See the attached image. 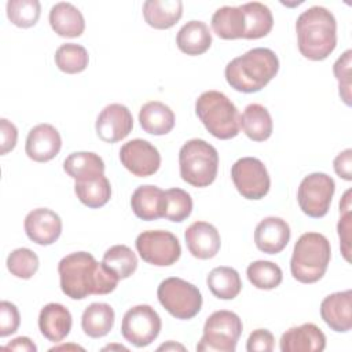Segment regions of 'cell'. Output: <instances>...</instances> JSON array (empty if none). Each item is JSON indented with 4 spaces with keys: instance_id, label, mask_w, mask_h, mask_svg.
Wrapping results in <instances>:
<instances>
[{
    "instance_id": "obj_26",
    "label": "cell",
    "mask_w": 352,
    "mask_h": 352,
    "mask_svg": "<svg viewBox=\"0 0 352 352\" xmlns=\"http://www.w3.org/2000/svg\"><path fill=\"white\" fill-rule=\"evenodd\" d=\"M210 25L213 32L223 40L245 38L246 19L241 6H224L217 8L212 15Z\"/></svg>"
},
{
    "instance_id": "obj_25",
    "label": "cell",
    "mask_w": 352,
    "mask_h": 352,
    "mask_svg": "<svg viewBox=\"0 0 352 352\" xmlns=\"http://www.w3.org/2000/svg\"><path fill=\"white\" fill-rule=\"evenodd\" d=\"M139 122L144 132L154 136H162L173 129L175 113L168 104L151 100L140 107Z\"/></svg>"
},
{
    "instance_id": "obj_28",
    "label": "cell",
    "mask_w": 352,
    "mask_h": 352,
    "mask_svg": "<svg viewBox=\"0 0 352 352\" xmlns=\"http://www.w3.org/2000/svg\"><path fill=\"white\" fill-rule=\"evenodd\" d=\"M63 170L76 182H85L104 175V162L96 153L74 151L63 161Z\"/></svg>"
},
{
    "instance_id": "obj_41",
    "label": "cell",
    "mask_w": 352,
    "mask_h": 352,
    "mask_svg": "<svg viewBox=\"0 0 352 352\" xmlns=\"http://www.w3.org/2000/svg\"><path fill=\"white\" fill-rule=\"evenodd\" d=\"M21 324V315L15 304L10 301L0 302V337L14 334Z\"/></svg>"
},
{
    "instance_id": "obj_8",
    "label": "cell",
    "mask_w": 352,
    "mask_h": 352,
    "mask_svg": "<svg viewBox=\"0 0 352 352\" xmlns=\"http://www.w3.org/2000/svg\"><path fill=\"white\" fill-rule=\"evenodd\" d=\"M157 297L160 304L176 319H192L202 308V294L199 289L176 276L164 279L158 289Z\"/></svg>"
},
{
    "instance_id": "obj_1",
    "label": "cell",
    "mask_w": 352,
    "mask_h": 352,
    "mask_svg": "<svg viewBox=\"0 0 352 352\" xmlns=\"http://www.w3.org/2000/svg\"><path fill=\"white\" fill-rule=\"evenodd\" d=\"M62 292L72 300H84L91 294H109L118 278L88 252H74L58 264Z\"/></svg>"
},
{
    "instance_id": "obj_10",
    "label": "cell",
    "mask_w": 352,
    "mask_h": 352,
    "mask_svg": "<svg viewBox=\"0 0 352 352\" xmlns=\"http://www.w3.org/2000/svg\"><path fill=\"white\" fill-rule=\"evenodd\" d=\"M136 250L143 261L155 267H169L182 254V246L176 235L166 230H148L138 235Z\"/></svg>"
},
{
    "instance_id": "obj_39",
    "label": "cell",
    "mask_w": 352,
    "mask_h": 352,
    "mask_svg": "<svg viewBox=\"0 0 352 352\" xmlns=\"http://www.w3.org/2000/svg\"><path fill=\"white\" fill-rule=\"evenodd\" d=\"M38 256L29 248L14 249L7 257V268L19 279H30L38 270Z\"/></svg>"
},
{
    "instance_id": "obj_36",
    "label": "cell",
    "mask_w": 352,
    "mask_h": 352,
    "mask_svg": "<svg viewBox=\"0 0 352 352\" xmlns=\"http://www.w3.org/2000/svg\"><path fill=\"white\" fill-rule=\"evenodd\" d=\"M246 275L249 282L260 290H272L282 283L283 272L280 267L272 261L257 260L248 265Z\"/></svg>"
},
{
    "instance_id": "obj_27",
    "label": "cell",
    "mask_w": 352,
    "mask_h": 352,
    "mask_svg": "<svg viewBox=\"0 0 352 352\" xmlns=\"http://www.w3.org/2000/svg\"><path fill=\"white\" fill-rule=\"evenodd\" d=\"M183 15L180 0H147L143 4V16L148 26L154 29H169L175 26Z\"/></svg>"
},
{
    "instance_id": "obj_11",
    "label": "cell",
    "mask_w": 352,
    "mask_h": 352,
    "mask_svg": "<svg viewBox=\"0 0 352 352\" xmlns=\"http://www.w3.org/2000/svg\"><path fill=\"white\" fill-rule=\"evenodd\" d=\"M161 327L162 322L158 312L147 304H139L124 314L121 334L132 345L143 348L160 336Z\"/></svg>"
},
{
    "instance_id": "obj_12",
    "label": "cell",
    "mask_w": 352,
    "mask_h": 352,
    "mask_svg": "<svg viewBox=\"0 0 352 352\" xmlns=\"http://www.w3.org/2000/svg\"><path fill=\"white\" fill-rule=\"evenodd\" d=\"M231 179L238 192L246 199L264 198L271 187L265 165L254 157H242L231 166Z\"/></svg>"
},
{
    "instance_id": "obj_23",
    "label": "cell",
    "mask_w": 352,
    "mask_h": 352,
    "mask_svg": "<svg viewBox=\"0 0 352 352\" xmlns=\"http://www.w3.org/2000/svg\"><path fill=\"white\" fill-rule=\"evenodd\" d=\"M50 25L60 37H80L85 30L81 11L67 1H59L51 7Z\"/></svg>"
},
{
    "instance_id": "obj_30",
    "label": "cell",
    "mask_w": 352,
    "mask_h": 352,
    "mask_svg": "<svg viewBox=\"0 0 352 352\" xmlns=\"http://www.w3.org/2000/svg\"><path fill=\"white\" fill-rule=\"evenodd\" d=\"M116 314L107 302H92L81 315V327L91 338H100L110 333L114 326Z\"/></svg>"
},
{
    "instance_id": "obj_5",
    "label": "cell",
    "mask_w": 352,
    "mask_h": 352,
    "mask_svg": "<svg viewBox=\"0 0 352 352\" xmlns=\"http://www.w3.org/2000/svg\"><path fill=\"white\" fill-rule=\"evenodd\" d=\"M195 114L216 139L228 140L241 131V114L236 106L220 91L202 92L195 100Z\"/></svg>"
},
{
    "instance_id": "obj_9",
    "label": "cell",
    "mask_w": 352,
    "mask_h": 352,
    "mask_svg": "<svg viewBox=\"0 0 352 352\" xmlns=\"http://www.w3.org/2000/svg\"><path fill=\"white\" fill-rule=\"evenodd\" d=\"M336 191L331 176L323 172H314L305 176L297 190L300 209L309 217L320 219L327 214Z\"/></svg>"
},
{
    "instance_id": "obj_21",
    "label": "cell",
    "mask_w": 352,
    "mask_h": 352,
    "mask_svg": "<svg viewBox=\"0 0 352 352\" xmlns=\"http://www.w3.org/2000/svg\"><path fill=\"white\" fill-rule=\"evenodd\" d=\"M73 324L70 311L59 304L50 302L44 305L38 314V329L40 333L51 342H60L65 340Z\"/></svg>"
},
{
    "instance_id": "obj_24",
    "label": "cell",
    "mask_w": 352,
    "mask_h": 352,
    "mask_svg": "<svg viewBox=\"0 0 352 352\" xmlns=\"http://www.w3.org/2000/svg\"><path fill=\"white\" fill-rule=\"evenodd\" d=\"M177 48L190 56L202 55L212 45V33L209 26L202 21H188L176 34Z\"/></svg>"
},
{
    "instance_id": "obj_43",
    "label": "cell",
    "mask_w": 352,
    "mask_h": 352,
    "mask_svg": "<svg viewBox=\"0 0 352 352\" xmlns=\"http://www.w3.org/2000/svg\"><path fill=\"white\" fill-rule=\"evenodd\" d=\"M275 346L274 334L267 329L253 330L246 341L248 352H271Z\"/></svg>"
},
{
    "instance_id": "obj_29",
    "label": "cell",
    "mask_w": 352,
    "mask_h": 352,
    "mask_svg": "<svg viewBox=\"0 0 352 352\" xmlns=\"http://www.w3.org/2000/svg\"><path fill=\"white\" fill-rule=\"evenodd\" d=\"M241 128L253 142H264L272 135L274 124L270 111L260 103H250L241 116Z\"/></svg>"
},
{
    "instance_id": "obj_7",
    "label": "cell",
    "mask_w": 352,
    "mask_h": 352,
    "mask_svg": "<svg viewBox=\"0 0 352 352\" xmlns=\"http://www.w3.org/2000/svg\"><path fill=\"white\" fill-rule=\"evenodd\" d=\"M243 324L241 318L227 309L214 311L206 318L198 352H235Z\"/></svg>"
},
{
    "instance_id": "obj_4",
    "label": "cell",
    "mask_w": 352,
    "mask_h": 352,
    "mask_svg": "<svg viewBox=\"0 0 352 352\" xmlns=\"http://www.w3.org/2000/svg\"><path fill=\"white\" fill-rule=\"evenodd\" d=\"M330 258L329 239L319 232H305L294 243L290 272L301 283H315L326 274Z\"/></svg>"
},
{
    "instance_id": "obj_22",
    "label": "cell",
    "mask_w": 352,
    "mask_h": 352,
    "mask_svg": "<svg viewBox=\"0 0 352 352\" xmlns=\"http://www.w3.org/2000/svg\"><path fill=\"white\" fill-rule=\"evenodd\" d=\"M165 191L154 184L139 186L131 197V208L140 220L151 221L164 217Z\"/></svg>"
},
{
    "instance_id": "obj_14",
    "label": "cell",
    "mask_w": 352,
    "mask_h": 352,
    "mask_svg": "<svg viewBox=\"0 0 352 352\" xmlns=\"http://www.w3.org/2000/svg\"><path fill=\"white\" fill-rule=\"evenodd\" d=\"M133 128V117L131 110L121 103L107 104L98 116L95 131L100 140L106 143H117L125 139Z\"/></svg>"
},
{
    "instance_id": "obj_37",
    "label": "cell",
    "mask_w": 352,
    "mask_h": 352,
    "mask_svg": "<svg viewBox=\"0 0 352 352\" xmlns=\"http://www.w3.org/2000/svg\"><path fill=\"white\" fill-rule=\"evenodd\" d=\"M192 212V198L182 188H169L165 191L164 199V217L173 221L182 223Z\"/></svg>"
},
{
    "instance_id": "obj_44",
    "label": "cell",
    "mask_w": 352,
    "mask_h": 352,
    "mask_svg": "<svg viewBox=\"0 0 352 352\" xmlns=\"http://www.w3.org/2000/svg\"><path fill=\"white\" fill-rule=\"evenodd\" d=\"M0 136H1L0 154L6 155L11 150H14V147L16 146L18 129L11 121H8L7 118H1L0 120Z\"/></svg>"
},
{
    "instance_id": "obj_34",
    "label": "cell",
    "mask_w": 352,
    "mask_h": 352,
    "mask_svg": "<svg viewBox=\"0 0 352 352\" xmlns=\"http://www.w3.org/2000/svg\"><path fill=\"white\" fill-rule=\"evenodd\" d=\"M102 264L118 279H126L136 271L138 257L129 246L114 245L104 252Z\"/></svg>"
},
{
    "instance_id": "obj_45",
    "label": "cell",
    "mask_w": 352,
    "mask_h": 352,
    "mask_svg": "<svg viewBox=\"0 0 352 352\" xmlns=\"http://www.w3.org/2000/svg\"><path fill=\"white\" fill-rule=\"evenodd\" d=\"M333 168L337 176L351 182L352 180V150L346 148L341 151L333 161Z\"/></svg>"
},
{
    "instance_id": "obj_40",
    "label": "cell",
    "mask_w": 352,
    "mask_h": 352,
    "mask_svg": "<svg viewBox=\"0 0 352 352\" xmlns=\"http://www.w3.org/2000/svg\"><path fill=\"white\" fill-rule=\"evenodd\" d=\"M351 58L352 51L346 50L333 65V72L338 81V94L346 106H351Z\"/></svg>"
},
{
    "instance_id": "obj_6",
    "label": "cell",
    "mask_w": 352,
    "mask_h": 352,
    "mask_svg": "<svg viewBox=\"0 0 352 352\" xmlns=\"http://www.w3.org/2000/svg\"><path fill=\"white\" fill-rule=\"evenodd\" d=\"M179 169L186 183L198 188L208 187L217 176V150L204 139L187 140L179 151Z\"/></svg>"
},
{
    "instance_id": "obj_13",
    "label": "cell",
    "mask_w": 352,
    "mask_h": 352,
    "mask_svg": "<svg viewBox=\"0 0 352 352\" xmlns=\"http://www.w3.org/2000/svg\"><path fill=\"white\" fill-rule=\"evenodd\" d=\"M120 161L136 177H148L161 166V155L155 146L144 139H132L120 148Z\"/></svg>"
},
{
    "instance_id": "obj_18",
    "label": "cell",
    "mask_w": 352,
    "mask_h": 352,
    "mask_svg": "<svg viewBox=\"0 0 352 352\" xmlns=\"http://www.w3.org/2000/svg\"><path fill=\"white\" fill-rule=\"evenodd\" d=\"M279 348L282 352H322L326 348V336L315 323H302L282 334Z\"/></svg>"
},
{
    "instance_id": "obj_38",
    "label": "cell",
    "mask_w": 352,
    "mask_h": 352,
    "mask_svg": "<svg viewBox=\"0 0 352 352\" xmlns=\"http://www.w3.org/2000/svg\"><path fill=\"white\" fill-rule=\"evenodd\" d=\"M41 14V4L37 0H10L7 1V18L18 28H32Z\"/></svg>"
},
{
    "instance_id": "obj_31",
    "label": "cell",
    "mask_w": 352,
    "mask_h": 352,
    "mask_svg": "<svg viewBox=\"0 0 352 352\" xmlns=\"http://www.w3.org/2000/svg\"><path fill=\"white\" fill-rule=\"evenodd\" d=\"M206 285L212 294L220 300H232L242 290V280L238 271L232 267H216L206 278Z\"/></svg>"
},
{
    "instance_id": "obj_35",
    "label": "cell",
    "mask_w": 352,
    "mask_h": 352,
    "mask_svg": "<svg viewBox=\"0 0 352 352\" xmlns=\"http://www.w3.org/2000/svg\"><path fill=\"white\" fill-rule=\"evenodd\" d=\"M54 59L58 69L67 74L81 73L89 63V55L85 47L74 43H66L58 47Z\"/></svg>"
},
{
    "instance_id": "obj_19",
    "label": "cell",
    "mask_w": 352,
    "mask_h": 352,
    "mask_svg": "<svg viewBox=\"0 0 352 352\" xmlns=\"http://www.w3.org/2000/svg\"><path fill=\"white\" fill-rule=\"evenodd\" d=\"M184 239L188 252L199 260L214 257L221 246V239L217 228L208 221H194L187 227Z\"/></svg>"
},
{
    "instance_id": "obj_46",
    "label": "cell",
    "mask_w": 352,
    "mask_h": 352,
    "mask_svg": "<svg viewBox=\"0 0 352 352\" xmlns=\"http://www.w3.org/2000/svg\"><path fill=\"white\" fill-rule=\"evenodd\" d=\"M4 349H11V351H23V352H36L37 351V346L36 344L29 338V337H25V336H21V337H16L14 340H11L6 346Z\"/></svg>"
},
{
    "instance_id": "obj_47",
    "label": "cell",
    "mask_w": 352,
    "mask_h": 352,
    "mask_svg": "<svg viewBox=\"0 0 352 352\" xmlns=\"http://www.w3.org/2000/svg\"><path fill=\"white\" fill-rule=\"evenodd\" d=\"M162 349H165V351H176V349L186 351V348H184L183 345H180V344H175L173 341H169V342L162 344V345H160V346H158V351H162Z\"/></svg>"
},
{
    "instance_id": "obj_49",
    "label": "cell",
    "mask_w": 352,
    "mask_h": 352,
    "mask_svg": "<svg viewBox=\"0 0 352 352\" xmlns=\"http://www.w3.org/2000/svg\"><path fill=\"white\" fill-rule=\"evenodd\" d=\"M103 351H111V349H122V351H128V348L126 346H124V345H117V344H111V345H107V346H103L102 348Z\"/></svg>"
},
{
    "instance_id": "obj_15",
    "label": "cell",
    "mask_w": 352,
    "mask_h": 352,
    "mask_svg": "<svg viewBox=\"0 0 352 352\" xmlns=\"http://www.w3.org/2000/svg\"><path fill=\"white\" fill-rule=\"evenodd\" d=\"M23 227L28 238L40 246L55 243L62 234V220L59 214L48 208L30 210L25 217Z\"/></svg>"
},
{
    "instance_id": "obj_20",
    "label": "cell",
    "mask_w": 352,
    "mask_h": 352,
    "mask_svg": "<svg viewBox=\"0 0 352 352\" xmlns=\"http://www.w3.org/2000/svg\"><path fill=\"white\" fill-rule=\"evenodd\" d=\"M290 241V227L286 220L275 216L263 219L254 230L257 249L267 254L280 253Z\"/></svg>"
},
{
    "instance_id": "obj_3",
    "label": "cell",
    "mask_w": 352,
    "mask_h": 352,
    "mask_svg": "<svg viewBox=\"0 0 352 352\" xmlns=\"http://www.w3.org/2000/svg\"><path fill=\"white\" fill-rule=\"evenodd\" d=\"M279 70L276 54L264 47L246 51L230 60L224 74L228 85L238 92L253 94L261 91Z\"/></svg>"
},
{
    "instance_id": "obj_2",
    "label": "cell",
    "mask_w": 352,
    "mask_h": 352,
    "mask_svg": "<svg viewBox=\"0 0 352 352\" xmlns=\"http://www.w3.org/2000/svg\"><path fill=\"white\" fill-rule=\"evenodd\" d=\"M296 33L301 55L309 60H323L337 45L336 16L326 7H309L298 15Z\"/></svg>"
},
{
    "instance_id": "obj_16",
    "label": "cell",
    "mask_w": 352,
    "mask_h": 352,
    "mask_svg": "<svg viewBox=\"0 0 352 352\" xmlns=\"http://www.w3.org/2000/svg\"><path fill=\"white\" fill-rule=\"evenodd\" d=\"M60 147L62 138L58 129L51 124H38L29 131L25 151L36 162H48L59 154Z\"/></svg>"
},
{
    "instance_id": "obj_17",
    "label": "cell",
    "mask_w": 352,
    "mask_h": 352,
    "mask_svg": "<svg viewBox=\"0 0 352 352\" xmlns=\"http://www.w3.org/2000/svg\"><path fill=\"white\" fill-rule=\"evenodd\" d=\"M323 322L337 333H346L352 329V290L336 292L326 296L320 302Z\"/></svg>"
},
{
    "instance_id": "obj_33",
    "label": "cell",
    "mask_w": 352,
    "mask_h": 352,
    "mask_svg": "<svg viewBox=\"0 0 352 352\" xmlns=\"http://www.w3.org/2000/svg\"><path fill=\"white\" fill-rule=\"evenodd\" d=\"M74 192L82 205L91 209H99L110 201L111 186L109 179L104 175H102L92 180L76 182Z\"/></svg>"
},
{
    "instance_id": "obj_32",
    "label": "cell",
    "mask_w": 352,
    "mask_h": 352,
    "mask_svg": "<svg viewBox=\"0 0 352 352\" xmlns=\"http://www.w3.org/2000/svg\"><path fill=\"white\" fill-rule=\"evenodd\" d=\"M246 19L245 38L256 40L265 37L274 26V16L271 10L258 1L245 3L241 6Z\"/></svg>"
},
{
    "instance_id": "obj_48",
    "label": "cell",
    "mask_w": 352,
    "mask_h": 352,
    "mask_svg": "<svg viewBox=\"0 0 352 352\" xmlns=\"http://www.w3.org/2000/svg\"><path fill=\"white\" fill-rule=\"evenodd\" d=\"M55 349H56V351H58V349H74V351H76V349H80V351H84V348H82V346L72 345V344H70V345H59V346H54V348H51L50 351H55Z\"/></svg>"
},
{
    "instance_id": "obj_42",
    "label": "cell",
    "mask_w": 352,
    "mask_h": 352,
    "mask_svg": "<svg viewBox=\"0 0 352 352\" xmlns=\"http://www.w3.org/2000/svg\"><path fill=\"white\" fill-rule=\"evenodd\" d=\"M340 221L337 224V231L340 236V249L344 258L351 261V230H352V214L351 208L340 209Z\"/></svg>"
}]
</instances>
